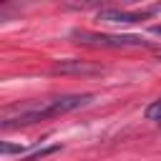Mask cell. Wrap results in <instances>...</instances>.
<instances>
[{
	"label": "cell",
	"instance_id": "cell-1",
	"mask_svg": "<svg viewBox=\"0 0 161 161\" xmlns=\"http://www.w3.org/2000/svg\"><path fill=\"white\" fill-rule=\"evenodd\" d=\"M93 101L91 93H70V96H55V98H43V101H25L3 108L0 126L3 128H15V126H30L45 118H55L63 113H70L75 108H83Z\"/></svg>",
	"mask_w": 161,
	"mask_h": 161
},
{
	"label": "cell",
	"instance_id": "cell-2",
	"mask_svg": "<svg viewBox=\"0 0 161 161\" xmlns=\"http://www.w3.org/2000/svg\"><path fill=\"white\" fill-rule=\"evenodd\" d=\"M73 43L88 45V48H148L151 43L141 35H113V33H88V30H73Z\"/></svg>",
	"mask_w": 161,
	"mask_h": 161
},
{
	"label": "cell",
	"instance_id": "cell-3",
	"mask_svg": "<svg viewBox=\"0 0 161 161\" xmlns=\"http://www.w3.org/2000/svg\"><path fill=\"white\" fill-rule=\"evenodd\" d=\"M50 73H60V75H98V73H103V65L91 63V60H80V58H68V60H55Z\"/></svg>",
	"mask_w": 161,
	"mask_h": 161
},
{
	"label": "cell",
	"instance_id": "cell-4",
	"mask_svg": "<svg viewBox=\"0 0 161 161\" xmlns=\"http://www.w3.org/2000/svg\"><path fill=\"white\" fill-rule=\"evenodd\" d=\"M151 13H156V8L151 10H141V13H133V10H118V8H103L98 10V20L103 23H116V25H128V23H141L143 18H148Z\"/></svg>",
	"mask_w": 161,
	"mask_h": 161
},
{
	"label": "cell",
	"instance_id": "cell-5",
	"mask_svg": "<svg viewBox=\"0 0 161 161\" xmlns=\"http://www.w3.org/2000/svg\"><path fill=\"white\" fill-rule=\"evenodd\" d=\"M58 151H60V146L53 143V146H45V148H35L33 153H28V156H23V158H18V161H38V158H45V156L58 153Z\"/></svg>",
	"mask_w": 161,
	"mask_h": 161
},
{
	"label": "cell",
	"instance_id": "cell-6",
	"mask_svg": "<svg viewBox=\"0 0 161 161\" xmlns=\"http://www.w3.org/2000/svg\"><path fill=\"white\" fill-rule=\"evenodd\" d=\"M146 118H148V121H158V123H161V98H156V101L146 108Z\"/></svg>",
	"mask_w": 161,
	"mask_h": 161
},
{
	"label": "cell",
	"instance_id": "cell-7",
	"mask_svg": "<svg viewBox=\"0 0 161 161\" xmlns=\"http://www.w3.org/2000/svg\"><path fill=\"white\" fill-rule=\"evenodd\" d=\"M0 153L10 156V153H25V146H13V143H0Z\"/></svg>",
	"mask_w": 161,
	"mask_h": 161
},
{
	"label": "cell",
	"instance_id": "cell-8",
	"mask_svg": "<svg viewBox=\"0 0 161 161\" xmlns=\"http://www.w3.org/2000/svg\"><path fill=\"white\" fill-rule=\"evenodd\" d=\"M151 33H153V35H161V25H153V28H151Z\"/></svg>",
	"mask_w": 161,
	"mask_h": 161
},
{
	"label": "cell",
	"instance_id": "cell-9",
	"mask_svg": "<svg viewBox=\"0 0 161 161\" xmlns=\"http://www.w3.org/2000/svg\"><path fill=\"white\" fill-rule=\"evenodd\" d=\"M156 60H158V63H161V50H156Z\"/></svg>",
	"mask_w": 161,
	"mask_h": 161
},
{
	"label": "cell",
	"instance_id": "cell-10",
	"mask_svg": "<svg viewBox=\"0 0 161 161\" xmlns=\"http://www.w3.org/2000/svg\"><path fill=\"white\" fill-rule=\"evenodd\" d=\"M158 126H161V123H158Z\"/></svg>",
	"mask_w": 161,
	"mask_h": 161
}]
</instances>
